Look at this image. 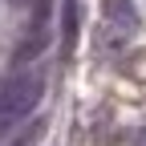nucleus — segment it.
Returning a JSON list of instances; mask_svg holds the SVG:
<instances>
[{"instance_id": "nucleus-1", "label": "nucleus", "mask_w": 146, "mask_h": 146, "mask_svg": "<svg viewBox=\"0 0 146 146\" xmlns=\"http://www.w3.org/2000/svg\"><path fill=\"white\" fill-rule=\"evenodd\" d=\"M41 94H45L41 73H16V77H8L4 85H0V138H4L12 126H21L36 110Z\"/></svg>"}, {"instance_id": "nucleus-2", "label": "nucleus", "mask_w": 146, "mask_h": 146, "mask_svg": "<svg viewBox=\"0 0 146 146\" xmlns=\"http://www.w3.org/2000/svg\"><path fill=\"white\" fill-rule=\"evenodd\" d=\"M102 21H106V45L110 49H122L138 33L134 0H102Z\"/></svg>"}, {"instance_id": "nucleus-3", "label": "nucleus", "mask_w": 146, "mask_h": 146, "mask_svg": "<svg viewBox=\"0 0 146 146\" xmlns=\"http://www.w3.org/2000/svg\"><path fill=\"white\" fill-rule=\"evenodd\" d=\"M49 25H53V8H49V0H41L36 12H33V33H29V41H21V49H16V61H33L36 53H45L49 33H53Z\"/></svg>"}, {"instance_id": "nucleus-4", "label": "nucleus", "mask_w": 146, "mask_h": 146, "mask_svg": "<svg viewBox=\"0 0 146 146\" xmlns=\"http://www.w3.org/2000/svg\"><path fill=\"white\" fill-rule=\"evenodd\" d=\"M61 41L65 49H73L77 41V0H61Z\"/></svg>"}]
</instances>
